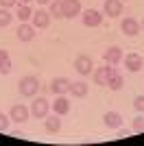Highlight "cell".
Wrapping results in <instances>:
<instances>
[{"instance_id":"19","label":"cell","mask_w":144,"mask_h":146,"mask_svg":"<svg viewBox=\"0 0 144 146\" xmlns=\"http://www.w3.org/2000/svg\"><path fill=\"white\" fill-rule=\"evenodd\" d=\"M11 72V59H9V52L0 48V74H9Z\"/></svg>"},{"instance_id":"23","label":"cell","mask_w":144,"mask_h":146,"mask_svg":"<svg viewBox=\"0 0 144 146\" xmlns=\"http://www.w3.org/2000/svg\"><path fill=\"white\" fill-rule=\"evenodd\" d=\"M11 20H13V15L7 11L5 7H0V26H9V24H11Z\"/></svg>"},{"instance_id":"6","label":"cell","mask_w":144,"mask_h":146,"mask_svg":"<svg viewBox=\"0 0 144 146\" xmlns=\"http://www.w3.org/2000/svg\"><path fill=\"white\" fill-rule=\"evenodd\" d=\"M142 66H144V61H142V57H140L138 52H129V55L125 57V68L129 72H140Z\"/></svg>"},{"instance_id":"15","label":"cell","mask_w":144,"mask_h":146,"mask_svg":"<svg viewBox=\"0 0 144 146\" xmlns=\"http://www.w3.org/2000/svg\"><path fill=\"white\" fill-rule=\"evenodd\" d=\"M105 13L107 18H118L122 13V0H105Z\"/></svg>"},{"instance_id":"31","label":"cell","mask_w":144,"mask_h":146,"mask_svg":"<svg viewBox=\"0 0 144 146\" xmlns=\"http://www.w3.org/2000/svg\"><path fill=\"white\" fill-rule=\"evenodd\" d=\"M142 31H144V20H142Z\"/></svg>"},{"instance_id":"20","label":"cell","mask_w":144,"mask_h":146,"mask_svg":"<svg viewBox=\"0 0 144 146\" xmlns=\"http://www.w3.org/2000/svg\"><path fill=\"white\" fill-rule=\"evenodd\" d=\"M50 15H55V20H59V18H63V5H61V0H53L50 2Z\"/></svg>"},{"instance_id":"11","label":"cell","mask_w":144,"mask_h":146,"mask_svg":"<svg viewBox=\"0 0 144 146\" xmlns=\"http://www.w3.org/2000/svg\"><path fill=\"white\" fill-rule=\"evenodd\" d=\"M63 5V18H74L81 13V2L79 0H61Z\"/></svg>"},{"instance_id":"30","label":"cell","mask_w":144,"mask_h":146,"mask_svg":"<svg viewBox=\"0 0 144 146\" xmlns=\"http://www.w3.org/2000/svg\"><path fill=\"white\" fill-rule=\"evenodd\" d=\"M20 2H22V5H29V2H31V0H20Z\"/></svg>"},{"instance_id":"10","label":"cell","mask_w":144,"mask_h":146,"mask_svg":"<svg viewBox=\"0 0 144 146\" xmlns=\"http://www.w3.org/2000/svg\"><path fill=\"white\" fill-rule=\"evenodd\" d=\"M70 83L72 81H68L66 76H57V79H53V83H50V90H53V94L61 96V94L70 92Z\"/></svg>"},{"instance_id":"28","label":"cell","mask_w":144,"mask_h":146,"mask_svg":"<svg viewBox=\"0 0 144 146\" xmlns=\"http://www.w3.org/2000/svg\"><path fill=\"white\" fill-rule=\"evenodd\" d=\"M127 135H129V131H125V129H120V131H118V137H127Z\"/></svg>"},{"instance_id":"22","label":"cell","mask_w":144,"mask_h":146,"mask_svg":"<svg viewBox=\"0 0 144 146\" xmlns=\"http://www.w3.org/2000/svg\"><path fill=\"white\" fill-rule=\"evenodd\" d=\"M18 18L22 20V22H26V20L33 18V11H31L29 5H20V7H18Z\"/></svg>"},{"instance_id":"21","label":"cell","mask_w":144,"mask_h":146,"mask_svg":"<svg viewBox=\"0 0 144 146\" xmlns=\"http://www.w3.org/2000/svg\"><path fill=\"white\" fill-rule=\"evenodd\" d=\"M107 87H109V90H111V92H120V90H122V76H120V74L116 72L114 76H111V79H109Z\"/></svg>"},{"instance_id":"9","label":"cell","mask_w":144,"mask_h":146,"mask_svg":"<svg viewBox=\"0 0 144 146\" xmlns=\"http://www.w3.org/2000/svg\"><path fill=\"white\" fill-rule=\"evenodd\" d=\"M120 29H122V33H125V35L133 37V35H138V33H140V29H142V26H140V22H138L135 18H125V20H122V24H120Z\"/></svg>"},{"instance_id":"18","label":"cell","mask_w":144,"mask_h":146,"mask_svg":"<svg viewBox=\"0 0 144 146\" xmlns=\"http://www.w3.org/2000/svg\"><path fill=\"white\" fill-rule=\"evenodd\" d=\"M61 129V120L57 113H53V116H46V131L48 133H59Z\"/></svg>"},{"instance_id":"2","label":"cell","mask_w":144,"mask_h":146,"mask_svg":"<svg viewBox=\"0 0 144 146\" xmlns=\"http://www.w3.org/2000/svg\"><path fill=\"white\" fill-rule=\"evenodd\" d=\"M114 74H116V68H107V63H105L103 68H98L94 72V83L96 85H107Z\"/></svg>"},{"instance_id":"12","label":"cell","mask_w":144,"mask_h":146,"mask_svg":"<svg viewBox=\"0 0 144 146\" xmlns=\"http://www.w3.org/2000/svg\"><path fill=\"white\" fill-rule=\"evenodd\" d=\"M101 22H103V15L96 9H87V11H83V24L85 26H101Z\"/></svg>"},{"instance_id":"25","label":"cell","mask_w":144,"mask_h":146,"mask_svg":"<svg viewBox=\"0 0 144 146\" xmlns=\"http://www.w3.org/2000/svg\"><path fill=\"white\" fill-rule=\"evenodd\" d=\"M9 120H11V116H7V113H2V111H0V133L9 129Z\"/></svg>"},{"instance_id":"26","label":"cell","mask_w":144,"mask_h":146,"mask_svg":"<svg viewBox=\"0 0 144 146\" xmlns=\"http://www.w3.org/2000/svg\"><path fill=\"white\" fill-rule=\"evenodd\" d=\"M133 107L142 113V111H144V96H138V98H135V100H133Z\"/></svg>"},{"instance_id":"24","label":"cell","mask_w":144,"mask_h":146,"mask_svg":"<svg viewBox=\"0 0 144 146\" xmlns=\"http://www.w3.org/2000/svg\"><path fill=\"white\" fill-rule=\"evenodd\" d=\"M131 129L135 131V133H142V131H144V116H138V118H135Z\"/></svg>"},{"instance_id":"3","label":"cell","mask_w":144,"mask_h":146,"mask_svg":"<svg viewBox=\"0 0 144 146\" xmlns=\"http://www.w3.org/2000/svg\"><path fill=\"white\" fill-rule=\"evenodd\" d=\"M48 109H50V103H48L46 98H35L33 105H31V113H33L35 118H46Z\"/></svg>"},{"instance_id":"13","label":"cell","mask_w":144,"mask_h":146,"mask_svg":"<svg viewBox=\"0 0 144 146\" xmlns=\"http://www.w3.org/2000/svg\"><path fill=\"white\" fill-rule=\"evenodd\" d=\"M53 111L57 113V116H66L68 111H70V100H68L63 94L57 96V98H55V103H53Z\"/></svg>"},{"instance_id":"29","label":"cell","mask_w":144,"mask_h":146,"mask_svg":"<svg viewBox=\"0 0 144 146\" xmlns=\"http://www.w3.org/2000/svg\"><path fill=\"white\" fill-rule=\"evenodd\" d=\"M39 5H48V2H53V0H37Z\"/></svg>"},{"instance_id":"8","label":"cell","mask_w":144,"mask_h":146,"mask_svg":"<svg viewBox=\"0 0 144 146\" xmlns=\"http://www.w3.org/2000/svg\"><path fill=\"white\" fill-rule=\"evenodd\" d=\"M31 24L35 26V29H46V26L50 24V13L44 11V9L35 11V13H33V18H31Z\"/></svg>"},{"instance_id":"5","label":"cell","mask_w":144,"mask_h":146,"mask_svg":"<svg viewBox=\"0 0 144 146\" xmlns=\"http://www.w3.org/2000/svg\"><path fill=\"white\" fill-rule=\"evenodd\" d=\"M74 68H77L79 74H83V76H87V74L92 72V68H94V63H92V59L87 55H79L77 59H74Z\"/></svg>"},{"instance_id":"4","label":"cell","mask_w":144,"mask_h":146,"mask_svg":"<svg viewBox=\"0 0 144 146\" xmlns=\"http://www.w3.org/2000/svg\"><path fill=\"white\" fill-rule=\"evenodd\" d=\"M9 116H11V120L13 122H26L29 120V116H31V109L29 107H24V105H13L11 107V111H9Z\"/></svg>"},{"instance_id":"14","label":"cell","mask_w":144,"mask_h":146,"mask_svg":"<svg viewBox=\"0 0 144 146\" xmlns=\"http://www.w3.org/2000/svg\"><path fill=\"white\" fill-rule=\"evenodd\" d=\"M35 31L37 29L33 24H20L15 33H18V39H20V42H31V39L35 37Z\"/></svg>"},{"instance_id":"7","label":"cell","mask_w":144,"mask_h":146,"mask_svg":"<svg viewBox=\"0 0 144 146\" xmlns=\"http://www.w3.org/2000/svg\"><path fill=\"white\" fill-rule=\"evenodd\" d=\"M103 61H105L107 66H116V63H120V61H122V50H120L118 46L107 48L105 52H103Z\"/></svg>"},{"instance_id":"1","label":"cell","mask_w":144,"mask_h":146,"mask_svg":"<svg viewBox=\"0 0 144 146\" xmlns=\"http://www.w3.org/2000/svg\"><path fill=\"white\" fill-rule=\"evenodd\" d=\"M18 90H20V94L22 96H26V98H33L37 94V90H39V79L37 76H22L20 79V83H18Z\"/></svg>"},{"instance_id":"17","label":"cell","mask_w":144,"mask_h":146,"mask_svg":"<svg viewBox=\"0 0 144 146\" xmlns=\"http://www.w3.org/2000/svg\"><path fill=\"white\" fill-rule=\"evenodd\" d=\"M87 92H90V87H87V83H83V81L70 83V94L74 98H85V96H87Z\"/></svg>"},{"instance_id":"16","label":"cell","mask_w":144,"mask_h":146,"mask_svg":"<svg viewBox=\"0 0 144 146\" xmlns=\"http://www.w3.org/2000/svg\"><path fill=\"white\" fill-rule=\"evenodd\" d=\"M103 122H105L109 129H120V124H122V116H120L118 111H107V113L103 116Z\"/></svg>"},{"instance_id":"27","label":"cell","mask_w":144,"mask_h":146,"mask_svg":"<svg viewBox=\"0 0 144 146\" xmlns=\"http://www.w3.org/2000/svg\"><path fill=\"white\" fill-rule=\"evenodd\" d=\"M18 2V0H0V7H5V9H9V7H13Z\"/></svg>"}]
</instances>
